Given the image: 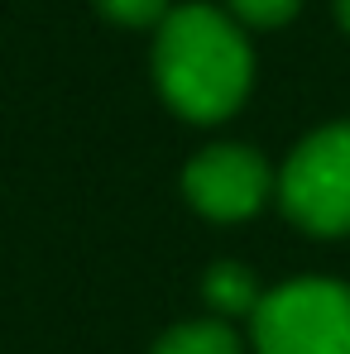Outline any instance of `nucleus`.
Returning <instances> with one entry per match:
<instances>
[{
	"label": "nucleus",
	"instance_id": "1",
	"mask_svg": "<svg viewBox=\"0 0 350 354\" xmlns=\"http://www.w3.org/2000/svg\"><path fill=\"white\" fill-rule=\"evenodd\" d=\"M154 77L164 101L197 124H216L245 101L254 58L245 34L211 5H177L159 24Z\"/></svg>",
	"mask_w": 350,
	"mask_h": 354
},
{
	"label": "nucleus",
	"instance_id": "2",
	"mask_svg": "<svg viewBox=\"0 0 350 354\" xmlns=\"http://www.w3.org/2000/svg\"><path fill=\"white\" fill-rule=\"evenodd\" d=\"M250 330L259 354H350V288L326 278L283 283L259 297Z\"/></svg>",
	"mask_w": 350,
	"mask_h": 354
},
{
	"label": "nucleus",
	"instance_id": "3",
	"mask_svg": "<svg viewBox=\"0 0 350 354\" xmlns=\"http://www.w3.org/2000/svg\"><path fill=\"white\" fill-rule=\"evenodd\" d=\"M279 201L312 235H350V120L317 129L292 149Z\"/></svg>",
	"mask_w": 350,
	"mask_h": 354
},
{
	"label": "nucleus",
	"instance_id": "4",
	"mask_svg": "<svg viewBox=\"0 0 350 354\" xmlns=\"http://www.w3.org/2000/svg\"><path fill=\"white\" fill-rule=\"evenodd\" d=\"M182 192L211 221H245L269 196V168L245 144H216V149H207L187 163Z\"/></svg>",
	"mask_w": 350,
	"mask_h": 354
},
{
	"label": "nucleus",
	"instance_id": "5",
	"mask_svg": "<svg viewBox=\"0 0 350 354\" xmlns=\"http://www.w3.org/2000/svg\"><path fill=\"white\" fill-rule=\"evenodd\" d=\"M207 301L216 306V311H226V316H254V306H259V288H254V278H250V268H240V263H216L211 273H207Z\"/></svg>",
	"mask_w": 350,
	"mask_h": 354
},
{
	"label": "nucleus",
	"instance_id": "6",
	"mask_svg": "<svg viewBox=\"0 0 350 354\" xmlns=\"http://www.w3.org/2000/svg\"><path fill=\"white\" fill-rule=\"evenodd\" d=\"M154 354H240V340L221 321H187L159 340Z\"/></svg>",
	"mask_w": 350,
	"mask_h": 354
},
{
	"label": "nucleus",
	"instance_id": "7",
	"mask_svg": "<svg viewBox=\"0 0 350 354\" xmlns=\"http://www.w3.org/2000/svg\"><path fill=\"white\" fill-rule=\"evenodd\" d=\"M96 10L106 19L125 24V29H144V24H164L168 19V0H96Z\"/></svg>",
	"mask_w": 350,
	"mask_h": 354
},
{
	"label": "nucleus",
	"instance_id": "8",
	"mask_svg": "<svg viewBox=\"0 0 350 354\" xmlns=\"http://www.w3.org/2000/svg\"><path fill=\"white\" fill-rule=\"evenodd\" d=\"M226 5L235 10V19H245L254 29H279V24H288L297 15L302 0H226Z\"/></svg>",
	"mask_w": 350,
	"mask_h": 354
},
{
	"label": "nucleus",
	"instance_id": "9",
	"mask_svg": "<svg viewBox=\"0 0 350 354\" xmlns=\"http://www.w3.org/2000/svg\"><path fill=\"white\" fill-rule=\"evenodd\" d=\"M336 15H341V24L350 29V0H336Z\"/></svg>",
	"mask_w": 350,
	"mask_h": 354
}]
</instances>
